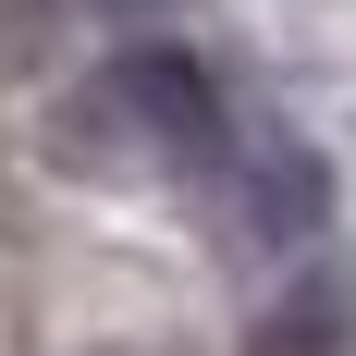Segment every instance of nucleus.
I'll return each mask as SVG.
<instances>
[{"instance_id":"nucleus-2","label":"nucleus","mask_w":356,"mask_h":356,"mask_svg":"<svg viewBox=\"0 0 356 356\" xmlns=\"http://www.w3.org/2000/svg\"><path fill=\"white\" fill-rule=\"evenodd\" d=\"M197 197L221 209V234L246 258H295V246L332 234V172H320V147L283 136V123H234V147H221V172Z\"/></svg>"},{"instance_id":"nucleus-3","label":"nucleus","mask_w":356,"mask_h":356,"mask_svg":"<svg viewBox=\"0 0 356 356\" xmlns=\"http://www.w3.org/2000/svg\"><path fill=\"white\" fill-rule=\"evenodd\" d=\"M344 344H356V270H332V258H307L246 332V356H344Z\"/></svg>"},{"instance_id":"nucleus-1","label":"nucleus","mask_w":356,"mask_h":356,"mask_svg":"<svg viewBox=\"0 0 356 356\" xmlns=\"http://www.w3.org/2000/svg\"><path fill=\"white\" fill-rule=\"evenodd\" d=\"M221 147H234V99L209 86V62L197 49H111L86 86H74L62 111H49V160L62 172H184V184H209L221 172Z\"/></svg>"}]
</instances>
